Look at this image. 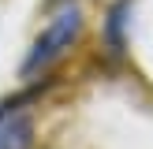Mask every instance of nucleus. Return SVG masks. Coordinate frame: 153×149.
<instances>
[{
	"instance_id": "f257e3e1",
	"label": "nucleus",
	"mask_w": 153,
	"mask_h": 149,
	"mask_svg": "<svg viewBox=\"0 0 153 149\" xmlns=\"http://www.w3.org/2000/svg\"><path fill=\"white\" fill-rule=\"evenodd\" d=\"M82 26H86V22H82V7L71 4V0H64V4L49 15V22L37 30V37L30 41L26 56H22V67H19V78L22 82L45 78V74H49L52 67L79 45Z\"/></svg>"
},
{
	"instance_id": "f03ea898",
	"label": "nucleus",
	"mask_w": 153,
	"mask_h": 149,
	"mask_svg": "<svg viewBox=\"0 0 153 149\" xmlns=\"http://www.w3.org/2000/svg\"><path fill=\"white\" fill-rule=\"evenodd\" d=\"M34 112L22 104H0V149H34Z\"/></svg>"
},
{
	"instance_id": "7ed1b4c3",
	"label": "nucleus",
	"mask_w": 153,
	"mask_h": 149,
	"mask_svg": "<svg viewBox=\"0 0 153 149\" xmlns=\"http://www.w3.org/2000/svg\"><path fill=\"white\" fill-rule=\"evenodd\" d=\"M127 26H131V0H120V4H112L108 19H105V45L116 56L127 49Z\"/></svg>"
}]
</instances>
